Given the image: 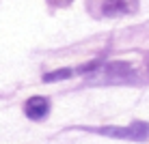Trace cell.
Instances as JSON below:
<instances>
[{
	"label": "cell",
	"mask_w": 149,
	"mask_h": 144,
	"mask_svg": "<svg viewBox=\"0 0 149 144\" xmlns=\"http://www.w3.org/2000/svg\"><path fill=\"white\" fill-rule=\"evenodd\" d=\"M100 131L102 136H110V138H123V140H136L143 142L149 138V125L147 123H134L130 127H102Z\"/></svg>",
	"instance_id": "cell-1"
},
{
	"label": "cell",
	"mask_w": 149,
	"mask_h": 144,
	"mask_svg": "<svg viewBox=\"0 0 149 144\" xmlns=\"http://www.w3.org/2000/svg\"><path fill=\"white\" fill-rule=\"evenodd\" d=\"M50 110V101L45 97H30V99L24 103V114H26L30 121H41Z\"/></svg>",
	"instance_id": "cell-2"
},
{
	"label": "cell",
	"mask_w": 149,
	"mask_h": 144,
	"mask_svg": "<svg viewBox=\"0 0 149 144\" xmlns=\"http://www.w3.org/2000/svg\"><path fill=\"white\" fill-rule=\"evenodd\" d=\"M132 9L134 7H132L130 0H104V4H102V13L108 15V17H117V15L130 13Z\"/></svg>",
	"instance_id": "cell-3"
},
{
	"label": "cell",
	"mask_w": 149,
	"mask_h": 144,
	"mask_svg": "<svg viewBox=\"0 0 149 144\" xmlns=\"http://www.w3.org/2000/svg\"><path fill=\"white\" fill-rule=\"evenodd\" d=\"M71 73L74 71L71 69H58V71H52V73H45L43 75V82L48 84V82H58V80H67L71 78Z\"/></svg>",
	"instance_id": "cell-4"
}]
</instances>
